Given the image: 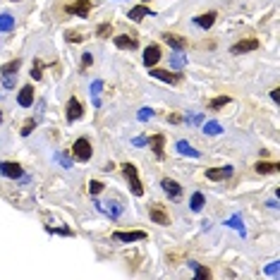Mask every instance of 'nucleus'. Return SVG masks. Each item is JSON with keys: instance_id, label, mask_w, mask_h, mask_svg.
<instances>
[{"instance_id": "393cba45", "label": "nucleus", "mask_w": 280, "mask_h": 280, "mask_svg": "<svg viewBox=\"0 0 280 280\" xmlns=\"http://www.w3.org/2000/svg\"><path fill=\"white\" fill-rule=\"evenodd\" d=\"M17 70H19V60H10V62H5V65L0 67L2 75H17Z\"/></svg>"}, {"instance_id": "6e6552de", "label": "nucleus", "mask_w": 280, "mask_h": 280, "mask_svg": "<svg viewBox=\"0 0 280 280\" xmlns=\"http://www.w3.org/2000/svg\"><path fill=\"white\" fill-rule=\"evenodd\" d=\"M117 242H139V240H146V232H141V230H137V232H115L112 235Z\"/></svg>"}, {"instance_id": "b1692460", "label": "nucleus", "mask_w": 280, "mask_h": 280, "mask_svg": "<svg viewBox=\"0 0 280 280\" xmlns=\"http://www.w3.org/2000/svg\"><path fill=\"white\" fill-rule=\"evenodd\" d=\"M189 266L194 268V273H196V278H199V280H206V278H211V271H208V268H204V266H199L196 261H189Z\"/></svg>"}, {"instance_id": "ddd939ff", "label": "nucleus", "mask_w": 280, "mask_h": 280, "mask_svg": "<svg viewBox=\"0 0 280 280\" xmlns=\"http://www.w3.org/2000/svg\"><path fill=\"white\" fill-rule=\"evenodd\" d=\"M17 103H19L22 108H29V106L34 103V89H31V86H22V91H19V96H17Z\"/></svg>"}, {"instance_id": "c03bdc74", "label": "nucleus", "mask_w": 280, "mask_h": 280, "mask_svg": "<svg viewBox=\"0 0 280 280\" xmlns=\"http://www.w3.org/2000/svg\"><path fill=\"white\" fill-rule=\"evenodd\" d=\"M0 122H2V112H0Z\"/></svg>"}, {"instance_id": "cd10ccee", "label": "nucleus", "mask_w": 280, "mask_h": 280, "mask_svg": "<svg viewBox=\"0 0 280 280\" xmlns=\"http://www.w3.org/2000/svg\"><path fill=\"white\" fill-rule=\"evenodd\" d=\"M204 132H206V134H221L223 130H221V125H218L216 120H211V122L204 125Z\"/></svg>"}, {"instance_id": "e433bc0d", "label": "nucleus", "mask_w": 280, "mask_h": 280, "mask_svg": "<svg viewBox=\"0 0 280 280\" xmlns=\"http://www.w3.org/2000/svg\"><path fill=\"white\" fill-rule=\"evenodd\" d=\"M137 117H139L141 122H144V120H149V117H153V111H151V108H141Z\"/></svg>"}, {"instance_id": "dca6fc26", "label": "nucleus", "mask_w": 280, "mask_h": 280, "mask_svg": "<svg viewBox=\"0 0 280 280\" xmlns=\"http://www.w3.org/2000/svg\"><path fill=\"white\" fill-rule=\"evenodd\" d=\"M146 15H156V12H151L146 5H137V7H132V10H130V19H132V22H141Z\"/></svg>"}, {"instance_id": "39448f33", "label": "nucleus", "mask_w": 280, "mask_h": 280, "mask_svg": "<svg viewBox=\"0 0 280 280\" xmlns=\"http://www.w3.org/2000/svg\"><path fill=\"white\" fill-rule=\"evenodd\" d=\"M256 48H259V41H254V38H247V41H240V43H235V46L230 48V53H235V56H242V53L256 51Z\"/></svg>"}, {"instance_id": "2eb2a0df", "label": "nucleus", "mask_w": 280, "mask_h": 280, "mask_svg": "<svg viewBox=\"0 0 280 280\" xmlns=\"http://www.w3.org/2000/svg\"><path fill=\"white\" fill-rule=\"evenodd\" d=\"M149 144H151V149H153L156 158H163V156H166V151H163V144H166L163 134H153V137L149 139Z\"/></svg>"}, {"instance_id": "bb28decb", "label": "nucleus", "mask_w": 280, "mask_h": 280, "mask_svg": "<svg viewBox=\"0 0 280 280\" xmlns=\"http://www.w3.org/2000/svg\"><path fill=\"white\" fill-rule=\"evenodd\" d=\"M225 225L235 227V230H237L240 235H247V230H244V225H242V218H240V216H232V218H230V221H227Z\"/></svg>"}, {"instance_id": "7c9ffc66", "label": "nucleus", "mask_w": 280, "mask_h": 280, "mask_svg": "<svg viewBox=\"0 0 280 280\" xmlns=\"http://www.w3.org/2000/svg\"><path fill=\"white\" fill-rule=\"evenodd\" d=\"M89 192H91L93 196L101 194V192H103V185H101L98 180H91V182H89Z\"/></svg>"}, {"instance_id": "a19ab883", "label": "nucleus", "mask_w": 280, "mask_h": 280, "mask_svg": "<svg viewBox=\"0 0 280 280\" xmlns=\"http://www.w3.org/2000/svg\"><path fill=\"white\" fill-rule=\"evenodd\" d=\"M168 120L172 122V125H180V122H182V115H177V112H175V115H170Z\"/></svg>"}, {"instance_id": "a211bd4d", "label": "nucleus", "mask_w": 280, "mask_h": 280, "mask_svg": "<svg viewBox=\"0 0 280 280\" xmlns=\"http://www.w3.org/2000/svg\"><path fill=\"white\" fill-rule=\"evenodd\" d=\"M213 22H216V12H206L204 17H196L194 19V24L196 27H201V29H211L213 27Z\"/></svg>"}, {"instance_id": "79ce46f5", "label": "nucleus", "mask_w": 280, "mask_h": 280, "mask_svg": "<svg viewBox=\"0 0 280 280\" xmlns=\"http://www.w3.org/2000/svg\"><path fill=\"white\" fill-rule=\"evenodd\" d=\"M134 146H144V144H149V139H144V137H137V139L132 141Z\"/></svg>"}, {"instance_id": "ea45409f", "label": "nucleus", "mask_w": 280, "mask_h": 280, "mask_svg": "<svg viewBox=\"0 0 280 280\" xmlns=\"http://www.w3.org/2000/svg\"><path fill=\"white\" fill-rule=\"evenodd\" d=\"M65 38H67L70 43H72V41H75V43H77V41H82V36H79V34H67Z\"/></svg>"}, {"instance_id": "2f4dec72", "label": "nucleus", "mask_w": 280, "mask_h": 280, "mask_svg": "<svg viewBox=\"0 0 280 280\" xmlns=\"http://www.w3.org/2000/svg\"><path fill=\"white\" fill-rule=\"evenodd\" d=\"M41 70H43V65H41V60H36V62L31 65V77H34V79H41Z\"/></svg>"}, {"instance_id": "423d86ee", "label": "nucleus", "mask_w": 280, "mask_h": 280, "mask_svg": "<svg viewBox=\"0 0 280 280\" xmlns=\"http://www.w3.org/2000/svg\"><path fill=\"white\" fill-rule=\"evenodd\" d=\"M67 10H70L72 15H77V17H89V12H91V2H89V0H77V2H72Z\"/></svg>"}, {"instance_id": "58836bf2", "label": "nucleus", "mask_w": 280, "mask_h": 280, "mask_svg": "<svg viewBox=\"0 0 280 280\" xmlns=\"http://www.w3.org/2000/svg\"><path fill=\"white\" fill-rule=\"evenodd\" d=\"M91 62H93V56H91V53H84V57H82V67H89Z\"/></svg>"}, {"instance_id": "a18cd8bd", "label": "nucleus", "mask_w": 280, "mask_h": 280, "mask_svg": "<svg viewBox=\"0 0 280 280\" xmlns=\"http://www.w3.org/2000/svg\"><path fill=\"white\" fill-rule=\"evenodd\" d=\"M12 2H19V0H12Z\"/></svg>"}, {"instance_id": "1a4fd4ad", "label": "nucleus", "mask_w": 280, "mask_h": 280, "mask_svg": "<svg viewBox=\"0 0 280 280\" xmlns=\"http://www.w3.org/2000/svg\"><path fill=\"white\" fill-rule=\"evenodd\" d=\"M163 41L168 43L170 48H175L177 53H182V51L187 48V41H185L182 36H175V34H163Z\"/></svg>"}, {"instance_id": "6ab92c4d", "label": "nucleus", "mask_w": 280, "mask_h": 280, "mask_svg": "<svg viewBox=\"0 0 280 280\" xmlns=\"http://www.w3.org/2000/svg\"><path fill=\"white\" fill-rule=\"evenodd\" d=\"M177 151L182 153V156H192V158H199V151L196 149H192V144L189 141H177Z\"/></svg>"}, {"instance_id": "c9c22d12", "label": "nucleus", "mask_w": 280, "mask_h": 280, "mask_svg": "<svg viewBox=\"0 0 280 280\" xmlns=\"http://www.w3.org/2000/svg\"><path fill=\"white\" fill-rule=\"evenodd\" d=\"M34 125H36L34 120H27V122H24V127H22V137H29V134H31V130H34Z\"/></svg>"}, {"instance_id": "473e14b6", "label": "nucleus", "mask_w": 280, "mask_h": 280, "mask_svg": "<svg viewBox=\"0 0 280 280\" xmlns=\"http://www.w3.org/2000/svg\"><path fill=\"white\" fill-rule=\"evenodd\" d=\"M111 31H112V27H111V24H101V27L96 29V34H98L101 38H106V36H111Z\"/></svg>"}, {"instance_id": "0eeeda50", "label": "nucleus", "mask_w": 280, "mask_h": 280, "mask_svg": "<svg viewBox=\"0 0 280 280\" xmlns=\"http://www.w3.org/2000/svg\"><path fill=\"white\" fill-rule=\"evenodd\" d=\"M82 103H79V101H77V98H70V101H67V120H70V122H77V120H79V117H82Z\"/></svg>"}, {"instance_id": "4468645a", "label": "nucleus", "mask_w": 280, "mask_h": 280, "mask_svg": "<svg viewBox=\"0 0 280 280\" xmlns=\"http://www.w3.org/2000/svg\"><path fill=\"white\" fill-rule=\"evenodd\" d=\"M151 77H156V79H161V82H168V84L180 82V75H172L168 70H151Z\"/></svg>"}, {"instance_id": "20e7f679", "label": "nucleus", "mask_w": 280, "mask_h": 280, "mask_svg": "<svg viewBox=\"0 0 280 280\" xmlns=\"http://www.w3.org/2000/svg\"><path fill=\"white\" fill-rule=\"evenodd\" d=\"M161 187H163V192H166V194H168L172 201H177V199L182 196V187H180L175 180H168V177H166V180L161 182Z\"/></svg>"}, {"instance_id": "f257e3e1", "label": "nucleus", "mask_w": 280, "mask_h": 280, "mask_svg": "<svg viewBox=\"0 0 280 280\" xmlns=\"http://www.w3.org/2000/svg\"><path fill=\"white\" fill-rule=\"evenodd\" d=\"M122 172H125V177H127V182H130V189H132V194H134V196H141V194H144V187H141V182H139L137 168H134L132 163H125V166H122Z\"/></svg>"}, {"instance_id": "4c0bfd02", "label": "nucleus", "mask_w": 280, "mask_h": 280, "mask_svg": "<svg viewBox=\"0 0 280 280\" xmlns=\"http://www.w3.org/2000/svg\"><path fill=\"white\" fill-rule=\"evenodd\" d=\"M266 273H268V276H278V261H273V263L266 268Z\"/></svg>"}, {"instance_id": "aec40b11", "label": "nucleus", "mask_w": 280, "mask_h": 280, "mask_svg": "<svg viewBox=\"0 0 280 280\" xmlns=\"http://www.w3.org/2000/svg\"><path fill=\"white\" fill-rule=\"evenodd\" d=\"M151 221H153V223H158V225H168L170 223L168 213H163V211H161V208H156V206L151 208Z\"/></svg>"}, {"instance_id": "72a5a7b5", "label": "nucleus", "mask_w": 280, "mask_h": 280, "mask_svg": "<svg viewBox=\"0 0 280 280\" xmlns=\"http://www.w3.org/2000/svg\"><path fill=\"white\" fill-rule=\"evenodd\" d=\"M56 161L62 163V168H72V158H67L65 153H56Z\"/></svg>"}, {"instance_id": "c85d7f7f", "label": "nucleus", "mask_w": 280, "mask_h": 280, "mask_svg": "<svg viewBox=\"0 0 280 280\" xmlns=\"http://www.w3.org/2000/svg\"><path fill=\"white\" fill-rule=\"evenodd\" d=\"M227 103H230L227 96H218V98L211 101V111H218V108H223V106H227Z\"/></svg>"}, {"instance_id": "f704fd0d", "label": "nucleus", "mask_w": 280, "mask_h": 280, "mask_svg": "<svg viewBox=\"0 0 280 280\" xmlns=\"http://www.w3.org/2000/svg\"><path fill=\"white\" fill-rule=\"evenodd\" d=\"M46 230H48V232H57V235H67V237L72 235V230H70V227H51V225H48Z\"/></svg>"}, {"instance_id": "9b49d317", "label": "nucleus", "mask_w": 280, "mask_h": 280, "mask_svg": "<svg viewBox=\"0 0 280 280\" xmlns=\"http://www.w3.org/2000/svg\"><path fill=\"white\" fill-rule=\"evenodd\" d=\"M96 208H98V211H106L111 218H117V216L122 213V206H120L117 201H108V204H98V201H96Z\"/></svg>"}, {"instance_id": "49530a36", "label": "nucleus", "mask_w": 280, "mask_h": 280, "mask_svg": "<svg viewBox=\"0 0 280 280\" xmlns=\"http://www.w3.org/2000/svg\"><path fill=\"white\" fill-rule=\"evenodd\" d=\"M144 2H146V0H144Z\"/></svg>"}, {"instance_id": "f3484780", "label": "nucleus", "mask_w": 280, "mask_h": 280, "mask_svg": "<svg viewBox=\"0 0 280 280\" xmlns=\"http://www.w3.org/2000/svg\"><path fill=\"white\" fill-rule=\"evenodd\" d=\"M115 46L122 48V51H134L137 48V41L132 36H115Z\"/></svg>"}, {"instance_id": "4be33fe9", "label": "nucleus", "mask_w": 280, "mask_h": 280, "mask_svg": "<svg viewBox=\"0 0 280 280\" xmlns=\"http://www.w3.org/2000/svg\"><path fill=\"white\" fill-rule=\"evenodd\" d=\"M278 163H263V161H261V163H256V172H259V175H268V172H278Z\"/></svg>"}, {"instance_id": "412c9836", "label": "nucleus", "mask_w": 280, "mask_h": 280, "mask_svg": "<svg viewBox=\"0 0 280 280\" xmlns=\"http://www.w3.org/2000/svg\"><path fill=\"white\" fill-rule=\"evenodd\" d=\"M101 89H103V82H101V79H96V82L91 84V98H93V106H96V108L101 106Z\"/></svg>"}, {"instance_id": "a878e982", "label": "nucleus", "mask_w": 280, "mask_h": 280, "mask_svg": "<svg viewBox=\"0 0 280 280\" xmlns=\"http://www.w3.org/2000/svg\"><path fill=\"white\" fill-rule=\"evenodd\" d=\"M15 29V17L12 15H0V31H10Z\"/></svg>"}, {"instance_id": "9d476101", "label": "nucleus", "mask_w": 280, "mask_h": 280, "mask_svg": "<svg viewBox=\"0 0 280 280\" xmlns=\"http://www.w3.org/2000/svg\"><path fill=\"white\" fill-rule=\"evenodd\" d=\"M158 60H161V48H158V46H149V48L144 51V65H146V67H153Z\"/></svg>"}, {"instance_id": "f03ea898", "label": "nucleus", "mask_w": 280, "mask_h": 280, "mask_svg": "<svg viewBox=\"0 0 280 280\" xmlns=\"http://www.w3.org/2000/svg\"><path fill=\"white\" fill-rule=\"evenodd\" d=\"M91 153H93V151H91V144H89L84 137H82V139H77L75 144H72V156H75L77 161H82V163H84V161H89V158H91Z\"/></svg>"}, {"instance_id": "f8f14e48", "label": "nucleus", "mask_w": 280, "mask_h": 280, "mask_svg": "<svg viewBox=\"0 0 280 280\" xmlns=\"http://www.w3.org/2000/svg\"><path fill=\"white\" fill-rule=\"evenodd\" d=\"M230 175H232V168H230V166H225V168H211V170H206V177H208V180H213V182L225 180V177H230Z\"/></svg>"}, {"instance_id": "37998d69", "label": "nucleus", "mask_w": 280, "mask_h": 280, "mask_svg": "<svg viewBox=\"0 0 280 280\" xmlns=\"http://www.w3.org/2000/svg\"><path fill=\"white\" fill-rule=\"evenodd\" d=\"M180 65H182V57L175 56V57H172V67H180Z\"/></svg>"}, {"instance_id": "5701e85b", "label": "nucleus", "mask_w": 280, "mask_h": 280, "mask_svg": "<svg viewBox=\"0 0 280 280\" xmlns=\"http://www.w3.org/2000/svg\"><path fill=\"white\" fill-rule=\"evenodd\" d=\"M204 201H206L204 194H201V192H194V194H192V201H189V208H192V211H201V208H204Z\"/></svg>"}, {"instance_id": "7ed1b4c3", "label": "nucleus", "mask_w": 280, "mask_h": 280, "mask_svg": "<svg viewBox=\"0 0 280 280\" xmlns=\"http://www.w3.org/2000/svg\"><path fill=\"white\" fill-rule=\"evenodd\" d=\"M0 172L5 175V177H12V180H19V177H24V172H22V166L19 163H0Z\"/></svg>"}, {"instance_id": "c756f323", "label": "nucleus", "mask_w": 280, "mask_h": 280, "mask_svg": "<svg viewBox=\"0 0 280 280\" xmlns=\"http://www.w3.org/2000/svg\"><path fill=\"white\" fill-rule=\"evenodd\" d=\"M15 82H17V75H2V86L5 89H15Z\"/></svg>"}]
</instances>
